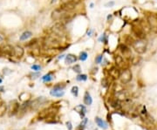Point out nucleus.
Here are the masks:
<instances>
[{
    "instance_id": "obj_1",
    "label": "nucleus",
    "mask_w": 157,
    "mask_h": 130,
    "mask_svg": "<svg viewBox=\"0 0 157 130\" xmlns=\"http://www.w3.org/2000/svg\"><path fill=\"white\" fill-rule=\"evenodd\" d=\"M42 46L46 50H65V48H67L69 45L66 46H63L62 39L50 33L44 37L43 41H42Z\"/></svg>"
},
{
    "instance_id": "obj_2",
    "label": "nucleus",
    "mask_w": 157,
    "mask_h": 130,
    "mask_svg": "<svg viewBox=\"0 0 157 130\" xmlns=\"http://www.w3.org/2000/svg\"><path fill=\"white\" fill-rule=\"evenodd\" d=\"M74 13L67 12V10H63L62 8L59 7L52 10V20L56 21L58 23H61L63 25H66L71 22L74 18Z\"/></svg>"
},
{
    "instance_id": "obj_3",
    "label": "nucleus",
    "mask_w": 157,
    "mask_h": 130,
    "mask_svg": "<svg viewBox=\"0 0 157 130\" xmlns=\"http://www.w3.org/2000/svg\"><path fill=\"white\" fill-rule=\"evenodd\" d=\"M78 5V3H75V2H62V3H60L59 7L65 10H67V12H73L77 8Z\"/></svg>"
},
{
    "instance_id": "obj_4",
    "label": "nucleus",
    "mask_w": 157,
    "mask_h": 130,
    "mask_svg": "<svg viewBox=\"0 0 157 130\" xmlns=\"http://www.w3.org/2000/svg\"><path fill=\"white\" fill-rule=\"evenodd\" d=\"M46 101H47V100L44 97H39L37 99H35L33 101L30 102V107L36 110L38 108H39L41 106H43Z\"/></svg>"
},
{
    "instance_id": "obj_5",
    "label": "nucleus",
    "mask_w": 157,
    "mask_h": 130,
    "mask_svg": "<svg viewBox=\"0 0 157 130\" xmlns=\"http://www.w3.org/2000/svg\"><path fill=\"white\" fill-rule=\"evenodd\" d=\"M133 48L135 49V51L139 53H143L146 51V43L142 39H139V40H137V41H133Z\"/></svg>"
},
{
    "instance_id": "obj_6",
    "label": "nucleus",
    "mask_w": 157,
    "mask_h": 130,
    "mask_svg": "<svg viewBox=\"0 0 157 130\" xmlns=\"http://www.w3.org/2000/svg\"><path fill=\"white\" fill-rule=\"evenodd\" d=\"M25 50L23 47H21L19 46H17L13 47V52H12V56L16 57V58H21L24 55Z\"/></svg>"
},
{
    "instance_id": "obj_7",
    "label": "nucleus",
    "mask_w": 157,
    "mask_h": 130,
    "mask_svg": "<svg viewBox=\"0 0 157 130\" xmlns=\"http://www.w3.org/2000/svg\"><path fill=\"white\" fill-rule=\"evenodd\" d=\"M131 78H132V73H131L130 71H128V70H125V71L120 74V80H121V81L124 83L128 82L129 80H131Z\"/></svg>"
},
{
    "instance_id": "obj_8",
    "label": "nucleus",
    "mask_w": 157,
    "mask_h": 130,
    "mask_svg": "<svg viewBox=\"0 0 157 130\" xmlns=\"http://www.w3.org/2000/svg\"><path fill=\"white\" fill-rule=\"evenodd\" d=\"M78 58L75 56L74 54H72V53H69V54L65 55V62L66 65H72V64H74L77 61Z\"/></svg>"
},
{
    "instance_id": "obj_9",
    "label": "nucleus",
    "mask_w": 157,
    "mask_h": 130,
    "mask_svg": "<svg viewBox=\"0 0 157 130\" xmlns=\"http://www.w3.org/2000/svg\"><path fill=\"white\" fill-rule=\"evenodd\" d=\"M50 94L52 95V96H54V97H62V96H64V94H65V91L61 90V89L54 88L53 87V89L51 90Z\"/></svg>"
},
{
    "instance_id": "obj_10",
    "label": "nucleus",
    "mask_w": 157,
    "mask_h": 130,
    "mask_svg": "<svg viewBox=\"0 0 157 130\" xmlns=\"http://www.w3.org/2000/svg\"><path fill=\"white\" fill-rule=\"evenodd\" d=\"M1 51L5 54H8L10 56H12V52H13V46H10V45H5L1 48Z\"/></svg>"
},
{
    "instance_id": "obj_11",
    "label": "nucleus",
    "mask_w": 157,
    "mask_h": 130,
    "mask_svg": "<svg viewBox=\"0 0 157 130\" xmlns=\"http://www.w3.org/2000/svg\"><path fill=\"white\" fill-rule=\"evenodd\" d=\"M74 109H75L78 114H80V117H81V118H84L85 114H86V106H85L84 105H78V106H76Z\"/></svg>"
},
{
    "instance_id": "obj_12",
    "label": "nucleus",
    "mask_w": 157,
    "mask_h": 130,
    "mask_svg": "<svg viewBox=\"0 0 157 130\" xmlns=\"http://www.w3.org/2000/svg\"><path fill=\"white\" fill-rule=\"evenodd\" d=\"M31 37H32V32H31V31H25L21 34L19 40L20 41H25V40L29 39L30 38H31Z\"/></svg>"
},
{
    "instance_id": "obj_13",
    "label": "nucleus",
    "mask_w": 157,
    "mask_h": 130,
    "mask_svg": "<svg viewBox=\"0 0 157 130\" xmlns=\"http://www.w3.org/2000/svg\"><path fill=\"white\" fill-rule=\"evenodd\" d=\"M95 122L97 123V125H98L99 127H101V128H103V129H107L108 127L107 123L106 122V121H104L102 119L99 118V117H96V118H95Z\"/></svg>"
},
{
    "instance_id": "obj_14",
    "label": "nucleus",
    "mask_w": 157,
    "mask_h": 130,
    "mask_svg": "<svg viewBox=\"0 0 157 130\" xmlns=\"http://www.w3.org/2000/svg\"><path fill=\"white\" fill-rule=\"evenodd\" d=\"M53 79H54L53 73H52V72H48L47 74L44 75L43 77L41 78V80L44 83H48V82H51L52 80H53Z\"/></svg>"
},
{
    "instance_id": "obj_15",
    "label": "nucleus",
    "mask_w": 157,
    "mask_h": 130,
    "mask_svg": "<svg viewBox=\"0 0 157 130\" xmlns=\"http://www.w3.org/2000/svg\"><path fill=\"white\" fill-rule=\"evenodd\" d=\"M84 103H85V105H86V106H90V105H92V103H93V99L88 92H86V93H85Z\"/></svg>"
},
{
    "instance_id": "obj_16",
    "label": "nucleus",
    "mask_w": 157,
    "mask_h": 130,
    "mask_svg": "<svg viewBox=\"0 0 157 130\" xmlns=\"http://www.w3.org/2000/svg\"><path fill=\"white\" fill-rule=\"evenodd\" d=\"M87 57H88L87 52H81L80 53V55H78V59H80V61H85V60H86Z\"/></svg>"
},
{
    "instance_id": "obj_17",
    "label": "nucleus",
    "mask_w": 157,
    "mask_h": 130,
    "mask_svg": "<svg viewBox=\"0 0 157 130\" xmlns=\"http://www.w3.org/2000/svg\"><path fill=\"white\" fill-rule=\"evenodd\" d=\"M86 123H87V119H86V118H83V121H82V122L80 123V125H78L77 130H84Z\"/></svg>"
},
{
    "instance_id": "obj_18",
    "label": "nucleus",
    "mask_w": 157,
    "mask_h": 130,
    "mask_svg": "<svg viewBox=\"0 0 157 130\" xmlns=\"http://www.w3.org/2000/svg\"><path fill=\"white\" fill-rule=\"evenodd\" d=\"M76 80L78 81H86L87 80V75H86V74H78L76 77Z\"/></svg>"
},
{
    "instance_id": "obj_19",
    "label": "nucleus",
    "mask_w": 157,
    "mask_h": 130,
    "mask_svg": "<svg viewBox=\"0 0 157 130\" xmlns=\"http://www.w3.org/2000/svg\"><path fill=\"white\" fill-rule=\"evenodd\" d=\"M6 109H7V107H6L5 104H0V117H2L5 114Z\"/></svg>"
},
{
    "instance_id": "obj_20",
    "label": "nucleus",
    "mask_w": 157,
    "mask_h": 130,
    "mask_svg": "<svg viewBox=\"0 0 157 130\" xmlns=\"http://www.w3.org/2000/svg\"><path fill=\"white\" fill-rule=\"evenodd\" d=\"M99 40L100 42H102V43H104L105 45H107V42H108V38H107V36L106 35L105 33H104V34H102V35H101V37L99 38Z\"/></svg>"
},
{
    "instance_id": "obj_21",
    "label": "nucleus",
    "mask_w": 157,
    "mask_h": 130,
    "mask_svg": "<svg viewBox=\"0 0 157 130\" xmlns=\"http://www.w3.org/2000/svg\"><path fill=\"white\" fill-rule=\"evenodd\" d=\"M71 92H72V93H73L74 96L77 97V96H78V87L77 86H73V88H72Z\"/></svg>"
},
{
    "instance_id": "obj_22",
    "label": "nucleus",
    "mask_w": 157,
    "mask_h": 130,
    "mask_svg": "<svg viewBox=\"0 0 157 130\" xmlns=\"http://www.w3.org/2000/svg\"><path fill=\"white\" fill-rule=\"evenodd\" d=\"M41 66L40 65H37V64H34V65L31 66V69L33 70L34 72H39L41 70Z\"/></svg>"
},
{
    "instance_id": "obj_23",
    "label": "nucleus",
    "mask_w": 157,
    "mask_h": 130,
    "mask_svg": "<svg viewBox=\"0 0 157 130\" xmlns=\"http://www.w3.org/2000/svg\"><path fill=\"white\" fill-rule=\"evenodd\" d=\"M102 60H103V55L102 54H99L95 58V63L96 64H100L101 62H102Z\"/></svg>"
},
{
    "instance_id": "obj_24",
    "label": "nucleus",
    "mask_w": 157,
    "mask_h": 130,
    "mask_svg": "<svg viewBox=\"0 0 157 130\" xmlns=\"http://www.w3.org/2000/svg\"><path fill=\"white\" fill-rule=\"evenodd\" d=\"M73 69V71H74V72H77V73H78V74H80V72H81V67H80V65H78V64H77V65L74 66Z\"/></svg>"
},
{
    "instance_id": "obj_25",
    "label": "nucleus",
    "mask_w": 157,
    "mask_h": 130,
    "mask_svg": "<svg viewBox=\"0 0 157 130\" xmlns=\"http://www.w3.org/2000/svg\"><path fill=\"white\" fill-rule=\"evenodd\" d=\"M114 4H115V3H114V1H111V2H108V3L106 4L105 6H106V7H113V6L114 5Z\"/></svg>"
},
{
    "instance_id": "obj_26",
    "label": "nucleus",
    "mask_w": 157,
    "mask_h": 130,
    "mask_svg": "<svg viewBox=\"0 0 157 130\" xmlns=\"http://www.w3.org/2000/svg\"><path fill=\"white\" fill-rule=\"evenodd\" d=\"M107 85H108L107 80V79H103V80H102V86H103L104 87H107Z\"/></svg>"
},
{
    "instance_id": "obj_27",
    "label": "nucleus",
    "mask_w": 157,
    "mask_h": 130,
    "mask_svg": "<svg viewBox=\"0 0 157 130\" xmlns=\"http://www.w3.org/2000/svg\"><path fill=\"white\" fill-rule=\"evenodd\" d=\"M66 126H67V128H68L69 130L73 129V127H72V123L70 122V121H67V122H66Z\"/></svg>"
},
{
    "instance_id": "obj_28",
    "label": "nucleus",
    "mask_w": 157,
    "mask_h": 130,
    "mask_svg": "<svg viewBox=\"0 0 157 130\" xmlns=\"http://www.w3.org/2000/svg\"><path fill=\"white\" fill-rule=\"evenodd\" d=\"M39 76V72H36V73H33L32 74V78L33 79H37L38 77Z\"/></svg>"
},
{
    "instance_id": "obj_29",
    "label": "nucleus",
    "mask_w": 157,
    "mask_h": 130,
    "mask_svg": "<svg viewBox=\"0 0 157 130\" xmlns=\"http://www.w3.org/2000/svg\"><path fill=\"white\" fill-rule=\"evenodd\" d=\"M92 32H93V30H88L87 32H86V34H87V36H91Z\"/></svg>"
},
{
    "instance_id": "obj_30",
    "label": "nucleus",
    "mask_w": 157,
    "mask_h": 130,
    "mask_svg": "<svg viewBox=\"0 0 157 130\" xmlns=\"http://www.w3.org/2000/svg\"><path fill=\"white\" fill-rule=\"evenodd\" d=\"M3 40H4V38L2 37L1 35H0V42H2V41H3Z\"/></svg>"
},
{
    "instance_id": "obj_31",
    "label": "nucleus",
    "mask_w": 157,
    "mask_h": 130,
    "mask_svg": "<svg viewBox=\"0 0 157 130\" xmlns=\"http://www.w3.org/2000/svg\"><path fill=\"white\" fill-rule=\"evenodd\" d=\"M111 18H112V15H109V16L107 17V19L109 20V19H111Z\"/></svg>"
},
{
    "instance_id": "obj_32",
    "label": "nucleus",
    "mask_w": 157,
    "mask_h": 130,
    "mask_svg": "<svg viewBox=\"0 0 157 130\" xmlns=\"http://www.w3.org/2000/svg\"><path fill=\"white\" fill-rule=\"evenodd\" d=\"M93 6H94L93 3H91V4H90V7H91V8H93Z\"/></svg>"
},
{
    "instance_id": "obj_33",
    "label": "nucleus",
    "mask_w": 157,
    "mask_h": 130,
    "mask_svg": "<svg viewBox=\"0 0 157 130\" xmlns=\"http://www.w3.org/2000/svg\"><path fill=\"white\" fill-rule=\"evenodd\" d=\"M2 81H3V80H2V79H0V84L2 83Z\"/></svg>"
},
{
    "instance_id": "obj_34",
    "label": "nucleus",
    "mask_w": 157,
    "mask_h": 130,
    "mask_svg": "<svg viewBox=\"0 0 157 130\" xmlns=\"http://www.w3.org/2000/svg\"><path fill=\"white\" fill-rule=\"evenodd\" d=\"M95 130H97V129H95Z\"/></svg>"
}]
</instances>
